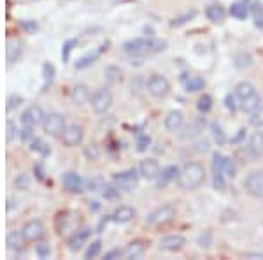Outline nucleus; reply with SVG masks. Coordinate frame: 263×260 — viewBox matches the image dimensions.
Instances as JSON below:
<instances>
[{
	"instance_id": "50",
	"label": "nucleus",
	"mask_w": 263,
	"mask_h": 260,
	"mask_svg": "<svg viewBox=\"0 0 263 260\" xmlns=\"http://www.w3.org/2000/svg\"><path fill=\"white\" fill-rule=\"evenodd\" d=\"M23 102V99L20 97V95H11L9 99H7V111H13L16 109L20 104Z\"/></svg>"
},
{
	"instance_id": "5",
	"label": "nucleus",
	"mask_w": 263,
	"mask_h": 260,
	"mask_svg": "<svg viewBox=\"0 0 263 260\" xmlns=\"http://www.w3.org/2000/svg\"><path fill=\"white\" fill-rule=\"evenodd\" d=\"M113 106V95L107 88H98L91 95V107L97 114H106Z\"/></svg>"
},
{
	"instance_id": "42",
	"label": "nucleus",
	"mask_w": 263,
	"mask_h": 260,
	"mask_svg": "<svg viewBox=\"0 0 263 260\" xmlns=\"http://www.w3.org/2000/svg\"><path fill=\"white\" fill-rule=\"evenodd\" d=\"M102 194L106 199H109V200H116V199H120V188L116 187V185H107L106 183V187H103V190H102Z\"/></svg>"
},
{
	"instance_id": "22",
	"label": "nucleus",
	"mask_w": 263,
	"mask_h": 260,
	"mask_svg": "<svg viewBox=\"0 0 263 260\" xmlns=\"http://www.w3.org/2000/svg\"><path fill=\"white\" fill-rule=\"evenodd\" d=\"M7 248L13 251H20L21 248H23V244L27 243V239H25L23 232H20V230H13V232L7 234Z\"/></svg>"
},
{
	"instance_id": "64",
	"label": "nucleus",
	"mask_w": 263,
	"mask_h": 260,
	"mask_svg": "<svg viewBox=\"0 0 263 260\" xmlns=\"http://www.w3.org/2000/svg\"><path fill=\"white\" fill-rule=\"evenodd\" d=\"M90 209H98V204H97V200H95V204H90Z\"/></svg>"
},
{
	"instance_id": "38",
	"label": "nucleus",
	"mask_w": 263,
	"mask_h": 260,
	"mask_svg": "<svg viewBox=\"0 0 263 260\" xmlns=\"http://www.w3.org/2000/svg\"><path fill=\"white\" fill-rule=\"evenodd\" d=\"M195 14H197V11L191 9V11H188V13L181 14V16L174 18V20L170 21V27H183L184 23H188V21H190V20H193Z\"/></svg>"
},
{
	"instance_id": "62",
	"label": "nucleus",
	"mask_w": 263,
	"mask_h": 260,
	"mask_svg": "<svg viewBox=\"0 0 263 260\" xmlns=\"http://www.w3.org/2000/svg\"><path fill=\"white\" fill-rule=\"evenodd\" d=\"M7 202H9V204H6V209H7V211H11V209H13V207H14V199H9V200H7Z\"/></svg>"
},
{
	"instance_id": "35",
	"label": "nucleus",
	"mask_w": 263,
	"mask_h": 260,
	"mask_svg": "<svg viewBox=\"0 0 263 260\" xmlns=\"http://www.w3.org/2000/svg\"><path fill=\"white\" fill-rule=\"evenodd\" d=\"M103 76H106V81L109 84H116L121 79V69L116 65H109L103 72Z\"/></svg>"
},
{
	"instance_id": "13",
	"label": "nucleus",
	"mask_w": 263,
	"mask_h": 260,
	"mask_svg": "<svg viewBox=\"0 0 263 260\" xmlns=\"http://www.w3.org/2000/svg\"><path fill=\"white\" fill-rule=\"evenodd\" d=\"M83 137H84V132H83V127H79V125H67L64 134H62V141H64V144L69 148L81 144Z\"/></svg>"
},
{
	"instance_id": "36",
	"label": "nucleus",
	"mask_w": 263,
	"mask_h": 260,
	"mask_svg": "<svg viewBox=\"0 0 263 260\" xmlns=\"http://www.w3.org/2000/svg\"><path fill=\"white\" fill-rule=\"evenodd\" d=\"M251 14H253L254 25L263 30V6L260 2H253V4H251Z\"/></svg>"
},
{
	"instance_id": "12",
	"label": "nucleus",
	"mask_w": 263,
	"mask_h": 260,
	"mask_svg": "<svg viewBox=\"0 0 263 260\" xmlns=\"http://www.w3.org/2000/svg\"><path fill=\"white\" fill-rule=\"evenodd\" d=\"M44 121V111L40 106H30L27 107V109L23 111V114H21V123L25 125V127H37V125H40Z\"/></svg>"
},
{
	"instance_id": "59",
	"label": "nucleus",
	"mask_w": 263,
	"mask_h": 260,
	"mask_svg": "<svg viewBox=\"0 0 263 260\" xmlns=\"http://www.w3.org/2000/svg\"><path fill=\"white\" fill-rule=\"evenodd\" d=\"M21 27H23L25 30H28V32L37 30V23H33V21H23V23H21Z\"/></svg>"
},
{
	"instance_id": "9",
	"label": "nucleus",
	"mask_w": 263,
	"mask_h": 260,
	"mask_svg": "<svg viewBox=\"0 0 263 260\" xmlns=\"http://www.w3.org/2000/svg\"><path fill=\"white\" fill-rule=\"evenodd\" d=\"M225 158L218 151L213 155V180L218 190H225Z\"/></svg>"
},
{
	"instance_id": "63",
	"label": "nucleus",
	"mask_w": 263,
	"mask_h": 260,
	"mask_svg": "<svg viewBox=\"0 0 263 260\" xmlns=\"http://www.w3.org/2000/svg\"><path fill=\"white\" fill-rule=\"evenodd\" d=\"M247 257H251V258H260V260H263V253H247Z\"/></svg>"
},
{
	"instance_id": "11",
	"label": "nucleus",
	"mask_w": 263,
	"mask_h": 260,
	"mask_svg": "<svg viewBox=\"0 0 263 260\" xmlns=\"http://www.w3.org/2000/svg\"><path fill=\"white\" fill-rule=\"evenodd\" d=\"M21 232H23L25 239L30 241V243H35V241L42 239L44 234H46V229H44V224L40 220H30L23 225Z\"/></svg>"
},
{
	"instance_id": "20",
	"label": "nucleus",
	"mask_w": 263,
	"mask_h": 260,
	"mask_svg": "<svg viewBox=\"0 0 263 260\" xmlns=\"http://www.w3.org/2000/svg\"><path fill=\"white\" fill-rule=\"evenodd\" d=\"M177 176H179V169H177L176 165L165 167V169H162L160 174H158V178H156V187H158V188H165L167 185L170 183V181L177 180Z\"/></svg>"
},
{
	"instance_id": "16",
	"label": "nucleus",
	"mask_w": 263,
	"mask_h": 260,
	"mask_svg": "<svg viewBox=\"0 0 263 260\" xmlns=\"http://www.w3.org/2000/svg\"><path fill=\"white\" fill-rule=\"evenodd\" d=\"M184 244H186V239H184L181 234H170V236H165V237H162L160 239V250L179 251Z\"/></svg>"
},
{
	"instance_id": "23",
	"label": "nucleus",
	"mask_w": 263,
	"mask_h": 260,
	"mask_svg": "<svg viewBox=\"0 0 263 260\" xmlns=\"http://www.w3.org/2000/svg\"><path fill=\"white\" fill-rule=\"evenodd\" d=\"M205 16L209 18L213 23H221V21L225 20V16H227V11H225V7L221 6V4H211L205 9Z\"/></svg>"
},
{
	"instance_id": "40",
	"label": "nucleus",
	"mask_w": 263,
	"mask_h": 260,
	"mask_svg": "<svg viewBox=\"0 0 263 260\" xmlns=\"http://www.w3.org/2000/svg\"><path fill=\"white\" fill-rule=\"evenodd\" d=\"M100 250H102V241L95 239L93 243L86 248V251H84V258H95L100 253Z\"/></svg>"
},
{
	"instance_id": "21",
	"label": "nucleus",
	"mask_w": 263,
	"mask_h": 260,
	"mask_svg": "<svg viewBox=\"0 0 263 260\" xmlns=\"http://www.w3.org/2000/svg\"><path fill=\"white\" fill-rule=\"evenodd\" d=\"M111 216H113V220L116 222V224H128V222H132L133 216H135V209L130 206H120Z\"/></svg>"
},
{
	"instance_id": "55",
	"label": "nucleus",
	"mask_w": 263,
	"mask_h": 260,
	"mask_svg": "<svg viewBox=\"0 0 263 260\" xmlns=\"http://www.w3.org/2000/svg\"><path fill=\"white\" fill-rule=\"evenodd\" d=\"M84 155H86L90 160H93V158L98 157V148L95 146V144H90V146L84 148Z\"/></svg>"
},
{
	"instance_id": "45",
	"label": "nucleus",
	"mask_w": 263,
	"mask_h": 260,
	"mask_svg": "<svg viewBox=\"0 0 263 260\" xmlns=\"http://www.w3.org/2000/svg\"><path fill=\"white\" fill-rule=\"evenodd\" d=\"M211 128H213V136H214V141H216V143L220 144V146H221V144H225V143H227V136H225L223 128H221L220 125H218V123H214V125H213V127H211Z\"/></svg>"
},
{
	"instance_id": "15",
	"label": "nucleus",
	"mask_w": 263,
	"mask_h": 260,
	"mask_svg": "<svg viewBox=\"0 0 263 260\" xmlns=\"http://www.w3.org/2000/svg\"><path fill=\"white\" fill-rule=\"evenodd\" d=\"M107 46H109V42H103V44H100L98 48H95L93 51H90V53H86L84 57H81L79 60L76 62V69L83 70V69H88L91 64H95V62L102 57L103 51H107Z\"/></svg>"
},
{
	"instance_id": "4",
	"label": "nucleus",
	"mask_w": 263,
	"mask_h": 260,
	"mask_svg": "<svg viewBox=\"0 0 263 260\" xmlns=\"http://www.w3.org/2000/svg\"><path fill=\"white\" fill-rule=\"evenodd\" d=\"M147 92L156 99L167 97L170 92L169 79H167L165 76H162V74H153V76L147 79Z\"/></svg>"
},
{
	"instance_id": "44",
	"label": "nucleus",
	"mask_w": 263,
	"mask_h": 260,
	"mask_svg": "<svg viewBox=\"0 0 263 260\" xmlns=\"http://www.w3.org/2000/svg\"><path fill=\"white\" fill-rule=\"evenodd\" d=\"M211 109H213V99H211V95H202L198 99V111L200 113H209Z\"/></svg>"
},
{
	"instance_id": "14",
	"label": "nucleus",
	"mask_w": 263,
	"mask_h": 260,
	"mask_svg": "<svg viewBox=\"0 0 263 260\" xmlns=\"http://www.w3.org/2000/svg\"><path fill=\"white\" fill-rule=\"evenodd\" d=\"M62 181H64V187L67 188V192H70V194H81V192L84 190L83 178H81L77 172H74V170L65 172L64 178H62Z\"/></svg>"
},
{
	"instance_id": "34",
	"label": "nucleus",
	"mask_w": 263,
	"mask_h": 260,
	"mask_svg": "<svg viewBox=\"0 0 263 260\" xmlns=\"http://www.w3.org/2000/svg\"><path fill=\"white\" fill-rule=\"evenodd\" d=\"M30 150L35 151V153H39L40 157H47V155L51 153V148L47 146L42 139H39V137H33V139L30 141Z\"/></svg>"
},
{
	"instance_id": "56",
	"label": "nucleus",
	"mask_w": 263,
	"mask_h": 260,
	"mask_svg": "<svg viewBox=\"0 0 263 260\" xmlns=\"http://www.w3.org/2000/svg\"><path fill=\"white\" fill-rule=\"evenodd\" d=\"M140 77H135V79H132V83H130V94L132 95H139V92H140Z\"/></svg>"
},
{
	"instance_id": "29",
	"label": "nucleus",
	"mask_w": 263,
	"mask_h": 260,
	"mask_svg": "<svg viewBox=\"0 0 263 260\" xmlns=\"http://www.w3.org/2000/svg\"><path fill=\"white\" fill-rule=\"evenodd\" d=\"M254 94H256V88H254L249 81H242V83H239L235 86V97L239 102L247 97H251V95H254Z\"/></svg>"
},
{
	"instance_id": "30",
	"label": "nucleus",
	"mask_w": 263,
	"mask_h": 260,
	"mask_svg": "<svg viewBox=\"0 0 263 260\" xmlns=\"http://www.w3.org/2000/svg\"><path fill=\"white\" fill-rule=\"evenodd\" d=\"M21 55V44L18 40H9L6 48V58H7V64L13 65L14 62L18 60V57Z\"/></svg>"
},
{
	"instance_id": "37",
	"label": "nucleus",
	"mask_w": 263,
	"mask_h": 260,
	"mask_svg": "<svg viewBox=\"0 0 263 260\" xmlns=\"http://www.w3.org/2000/svg\"><path fill=\"white\" fill-rule=\"evenodd\" d=\"M249 125L254 128H263V104L249 114Z\"/></svg>"
},
{
	"instance_id": "61",
	"label": "nucleus",
	"mask_w": 263,
	"mask_h": 260,
	"mask_svg": "<svg viewBox=\"0 0 263 260\" xmlns=\"http://www.w3.org/2000/svg\"><path fill=\"white\" fill-rule=\"evenodd\" d=\"M111 220H113V216H106V218H102V220H100V224H98V232H102L103 227H106V225L109 224Z\"/></svg>"
},
{
	"instance_id": "28",
	"label": "nucleus",
	"mask_w": 263,
	"mask_h": 260,
	"mask_svg": "<svg viewBox=\"0 0 263 260\" xmlns=\"http://www.w3.org/2000/svg\"><path fill=\"white\" fill-rule=\"evenodd\" d=\"M260 106H261V97L258 95V92L254 95H251V97H247V99H244L239 102L240 109H242L244 113H249V114L253 113L254 109H258Z\"/></svg>"
},
{
	"instance_id": "2",
	"label": "nucleus",
	"mask_w": 263,
	"mask_h": 260,
	"mask_svg": "<svg viewBox=\"0 0 263 260\" xmlns=\"http://www.w3.org/2000/svg\"><path fill=\"white\" fill-rule=\"evenodd\" d=\"M205 181V170L198 162H190L179 170L177 183L183 190H197L200 185Z\"/></svg>"
},
{
	"instance_id": "6",
	"label": "nucleus",
	"mask_w": 263,
	"mask_h": 260,
	"mask_svg": "<svg viewBox=\"0 0 263 260\" xmlns=\"http://www.w3.org/2000/svg\"><path fill=\"white\" fill-rule=\"evenodd\" d=\"M42 127H44V132L49 134L53 137H62L65 130V118L58 113H49L47 116H44V121H42Z\"/></svg>"
},
{
	"instance_id": "25",
	"label": "nucleus",
	"mask_w": 263,
	"mask_h": 260,
	"mask_svg": "<svg viewBox=\"0 0 263 260\" xmlns=\"http://www.w3.org/2000/svg\"><path fill=\"white\" fill-rule=\"evenodd\" d=\"M144 250H146V244H144V241H132L130 244H128L127 248L123 250V257L132 260V258H139L140 255L144 253Z\"/></svg>"
},
{
	"instance_id": "60",
	"label": "nucleus",
	"mask_w": 263,
	"mask_h": 260,
	"mask_svg": "<svg viewBox=\"0 0 263 260\" xmlns=\"http://www.w3.org/2000/svg\"><path fill=\"white\" fill-rule=\"evenodd\" d=\"M33 172L37 174V178H39V180H44V170H42V165H40V163L33 165Z\"/></svg>"
},
{
	"instance_id": "52",
	"label": "nucleus",
	"mask_w": 263,
	"mask_h": 260,
	"mask_svg": "<svg viewBox=\"0 0 263 260\" xmlns=\"http://www.w3.org/2000/svg\"><path fill=\"white\" fill-rule=\"evenodd\" d=\"M14 136H16V127H14V123L9 120L6 125V141L7 143H11V141L14 139Z\"/></svg>"
},
{
	"instance_id": "53",
	"label": "nucleus",
	"mask_w": 263,
	"mask_h": 260,
	"mask_svg": "<svg viewBox=\"0 0 263 260\" xmlns=\"http://www.w3.org/2000/svg\"><path fill=\"white\" fill-rule=\"evenodd\" d=\"M20 139L23 141V143H28V141L33 139V134H32V127H25L20 130Z\"/></svg>"
},
{
	"instance_id": "39",
	"label": "nucleus",
	"mask_w": 263,
	"mask_h": 260,
	"mask_svg": "<svg viewBox=\"0 0 263 260\" xmlns=\"http://www.w3.org/2000/svg\"><path fill=\"white\" fill-rule=\"evenodd\" d=\"M14 187H16L18 190H28V188H30V176L25 172L18 174V176L14 178Z\"/></svg>"
},
{
	"instance_id": "48",
	"label": "nucleus",
	"mask_w": 263,
	"mask_h": 260,
	"mask_svg": "<svg viewBox=\"0 0 263 260\" xmlns=\"http://www.w3.org/2000/svg\"><path fill=\"white\" fill-rule=\"evenodd\" d=\"M149 144H151V139H149V136H139L137 137V150L142 153V151H146L147 148H149Z\"/></svg>"
},
{
	"instance_id": "18",
	"label": "nucleus",
	"mask_w": 263,
	"mask_h": 260,
	"mask_svg": "<svg viewBox=\"0 0 263 260\" xmlns=\"http://www.w3.org/2000/svg\"><path fill=\"white\" fill-rule=\"evenodd\" d=\"M90 234H91L90 229H81L77 230V232H74L72 236L69 237V250L79 251L81 248H83V244L90 239Z\"/></svg>"
},
{
	"instance_id": "7",
	"label": "nucleus",
	"mask_w": 263,
	"mask_h": 260,
	"mask_svg": "<svg viewBox=\"0 0 263 260\" xmlns=\"http://www.w3.org/2000/svg\"><path fill=\"white\" fill-rule=\"evenodd\" d=\"M244 188L249 195L263 199V170H253L244 180Z\"/></svg>"
},
{
	"instance_id": "58",
	"label": "nucleus",
	"mask_w": 263,
	"mask_h": 260,
	"mask_svg": "<svg viewBox=\"0 0 263 260\" xmlns=\"http://www.w3.org/2000/svg\"><path fill=\"white\" fill-rule=\"evenodd\" d=\"M244 136H246V128H240L239 132H237V136H233L232 139H230V143H232V144H237V143H240V141L244 139Z\"/></svg>"
},
{
	"instance_id": "51",
	"label": "nucleus",
	"mask_w": 263,
	"mask_h": 260,
	"mask_svg": "<svg viewBox=\"0 0 263 260\" xmlns=\"http://www.w3.org/2000/svg\"><path fill=\"white\" fill-rule=\"evenodd\" d=\"M193 150L197 151V153H205V151H209V141H207V139H198L197 143H195Z\"/></svg>"
},
{
	"instance_id": "10",
	"label": "nucleus",
	"mask_w": 263,
	"mask_h": 260,
	"mask_svg": "<svg viewBox=\"0 0 263 260\" xmlns=\"http://www.w3.org/2000/svg\"><path fill=\"white\" fill-rule=\"evenodd\" d=\"M246 151L253 160H260L263 157V132L260 128L251 134L249 141L246 144Z\"/></svg>"
},
{
	"instance_id": "17",
	"label": "nucleus",
	"mask_w": 263,
	"mask_h": 260,
	"mask_svg": "<svg viewBox=\"0 0 263 260\" xmlns=\"http://www.w3.org/2000/svg\"><path fill=\"white\" fill-rule=\"evenodd\" d=\"M139 174L146 180H154L160 174V165L154 158H146L139 163Z\"/></svg>"
},
{
	"instance_id": "24",
	"label": "nucleus",
	"mask_w": 263,
	"mask_h": 260,
	"mask_svg": "<svg viewBox=\"0 0 263 260\" xmlns=\"http://www.w3.org/2000/svg\"><path fill=\"white\" fill-rule=\"evenodd\" d=\"M183 84H184V90L190 92V94H197V92L203 90L205 88V79L198 76H186L183 77Z\"/></svg>"
},
{
	"instance_id": "1",
	"label": "nucleus",
	"mask_w": 263,
	"mask_h": 260,
	"mask_svg": "<svg viewBox=\"0 0 263 260\" xmlns=\"http://www.w3.org/2000/svg\"><path fill=\"white\" fill-rule=\"evenodd\" d=\"M167 50V42L160 39H132L123 44V51L130 57H146L151 53H160Z\"/></svg>"
},
{
	"instance_id": "41",
	"label": "nucleus",
	"mask_w": 263,
	"mask_h": 260,
	"mask_svg": "<svg viewBox=\"0 0 263 260\" xmlns=\"http://www.w3.org/2000/svg\"><path fill=\"white\" fill-rule=\"evenodd\" d=\"M103 187H106V181H103L102 176H95L88 181V190L90 192H102Z\"/></svg>"
},
{
	"instance_id": "54",
	"label": "nucleus",
	"mask_w": 263,
	"mask_h": 260,
	"mask_svg": "<svg viewBox=\"0 0 263 260\" xmlns=\"http://www.w3.org/2000/svg\"><path fill=\"white\" fill-rule=\"evenodd\" d=\"M225 104H227V109L233 113V111L237 109V97H235V94H233V95L228 94L227 99H225Z\"/></svg>"
},
{
	"instance_id": "26",
	"label": "nucleus",
	"mask_w": 263,
	"mask_h": 260,
	"mask_svg": "<svg viewBox=\"0 0 263 260\" xmlns=\"http://www.w3.org/2000/svg\"><path fill=\"white\" fill-rule=\"evenodd\" d=\"M70 99H72V102L76 104V106H83L88 99H91V95H90V90H88L86 84H77V86H74Z\"/></svg>"
},
{
	"instance_id": "49",
	"label": "nucleus",
	"mask_w": 263,
	"mask_h": 260,
	"mask_svg": "<svg viewBox=\"0 0 263 260\" xmlns=\"http://www.w3.org/2000/svg\"><path fill=\"white\" fill-rule=\"evenodd\" d=\"M35 253H37V257L39 258H46V257H49V253H51V250H49V244H37V248H35Z\"/></svg>"
},
{
	"instance_id": "47",
	"label": "nucleus",
	"mask_w": 263,
	"mask_h": 260,
	"mask_svg": "<svg viewBox=\"0 0 263 260\" xmlns=\"http://www.w3.org/2000/svg\"><path fill=\"white\" fill-rule=\"evenodd\" d=\"M235 172H237V167L233 163L232 158H225V176L227 178H235Z\"/></svg>"
},
{
	"instance_id": "31",
	"label": "nucleus",
	"mask_w": 263,
	"mask_h": 260,
	"mask_svg": "<svg viewBox=\"0 0 263 260\" xmlns=\"http://www.w3.org/2000/svg\"><path fill=\"white\" fill-rule=\"evenodd\" d=\"M55 74H57V70H55L53 64H49V62H44V64H42V76H44L42 92H47V88H49L51 84H53Z\"/></svg>"
},
{
	"instance_id": "57",
	"label": "nucleus",
	"mask_w": 263,
	"mask_h": 260,
	"mask_svg": "<svg viewBox=\"0 0 263 260\" xmlns=\"http://www.w3.org/2000/svg\"><path fill=\"white\" fill-rule=\"evenodd\" d=\"M120 257H123V251H121V250H118V248H116V250H111V251H107V253H106V257H103V258H106V260H113V258H120Z\"/></svg>"
},
{
	"instance_id": "27",
	"label": "nucleus",
	"mask_w": 263,
	"mask_h": 260,
	"mask_svg": "<svg viewBox=\"0 0 263 260\" xmlns=\"http://www.w3.org/2000/svg\"><path fill=\"white\" fill-rule=\"evenodd\" d=\"M203 127H205V120H203V118H200V120L193 121V123H190L188 127L183 128V134H181V139L186 141V139H191V137L198 136V134L202 132Z\"/></svg>"
},
{
	"instance_id": "32",
	"label": "nucleus",
	"mask_w": 263,
	"mask_h": 260,
	"mask_svg": "<svg viewBox=\"0 0 263 260\" xmlns=\"http://www.w3.org/2000/svg\"><path fill=\"white\" fill-rule=\"evenodd\" d=\"M233 65L239 70L249 69V67L253 65V57H251L249 53H246V51H240V53H237L235 58H233Z\"/></svg>"
},
{
	"instance_id": "8",
	"label": "nucleus",
	"mask_w": 263,
	"mask_h": 260,
	"mask_svg": "<svg viewBox=\"0 0 263 260\" xmlns=\"http://www.w3.org/2000/svg\"><path fill=\"white\" fill-rule=\"evenodd\" d=\"M114 185L121 190H133L139 183V172L135 169H128L123 170V172L114 174Z\"/></svg>"
},
{
	"instance_id": "46",
	"label": "nucleus",
	"mask_w": 263,
	"mask_h": 260,
	"mask_svg": "<svg viewBox=\"0 0 263 260\" xmlns=\"http://www.w3.org/2000/svg\"><path fill=\"white\" fill-rule=\"evenodd\" d=\"M76 44H77V40H74V39L67 40V42L64 44V48H62V60H64V62H69L70 51L74 50V46H76Z\"/></svg>"
},
{
	"instance_id": "3",
	"label": "nucleus",
	"mask_w": 263,
	"mask_h": 260,
	"mask_svg": "<svg viewBox=\"0 0 263 260\" xmlns=\"http://www.w3.org/2000/svg\"><path fill=\"white\" fill-rule=\"evenodd\" d=\"M174 218H176V207L172 204H164L162 207L147 214L146 225L147 227H164V225L170 224Z\"/></svg>"
},
{
	"instance_id": "19",
	"label": "nucleus",
	"mask_w": 263,
	"mask_h": 260,
	"mask_svg": "<svg viewBox=\"0 0 263 260\" xmlns=\"http://www.w3.org/2000/svg\"><path fill=\"white\" fill-rule=\"evenodd\" d=\"M184 127V114L181 111H170L165 118V128L169 132H179Z\"/></svg>"
},
{
	"instance_id": "33",
	"label": "nucleus",
	"mask_w": 263,
	"mask_h": 260,
	"mask_svg": "<svg viewBox=\"0 0 263 260\" xmlns=\"http://www.w3.org/2000/svg\"><path fill=\"white\" fill-rule=\"evenodd\" d=\"M230 14L235 20H246L247 18V14H249V7H247V4L246 2H235V4H232V7H230Z\"/></svg>"
},
{
	"instance_id": "43",
	"label": "nucleus",
	"mask_w": 263,
	"mask_h": 260,
	"mask_svg": "<svg viewBox=\"0 0 263 260\" xmlns=\"http://www.w3.org/2000/svg\"><path fill=\"white\" fill-rule=\"evenodd\" d=\"M197 243L200 248H211V244H213V232H211V230H203L198 236Z\"/></svg>"
}]
</instances>
